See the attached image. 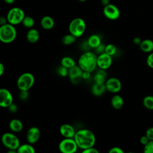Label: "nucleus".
I'll return each instance as SVG.
<instances>
[{"mask_svg": "<svg viewBox=\"0 0 153 153\" xmlns=\"http://www.w3.org/2000/svg\"><path fill=\"white\" fill-rule=\"evenodd\" d=\"M79 1H81V2H84V1H85L86 0H79Z\"/></svg>", "mask_w": 153, "mask_h": 153, "instance_id": "obj_45", "label": "nucleus"}, {"mask_svg": "<svg viewBox=\"0 0 153 153\" xmlns=\"http://www.w3.org/2000/svg\"><path fill=\"white\" fill-rule=\"evenodd\" d=\"M78 146L74 139L65 138L59 144V149L62 153H74L76 151Z\"/></svg>", "mask_w": 153, "mask_h": 153, "instance_id": "obj_8", "label": "nucleus"}, {"mask_svg": "<svg viewBox=\"0 0 153 153\" xmlns=\"http://www.w3.org/2000/svg\"><path fill=\"white\" fill-rule=\"evenodd\" d=\"M83 71L79 66H74L69 69L68 76L71 81L73 84L79 83L82 79Z\"/></svg>", "mask_w": 153, "mask_h": 153, "instance_id": "obj_11", "label": "nucleus"}, {"mask_svg": "<svg viewBox=\"0 0 153 153\" xmlns=\"http://www.w3.org/2000/svg\"><path fill=\"white\" fill-rule=\"evenodd\" d=\"M109 153H123L124 151L120 147L115 146V147H113V148H111L109 151Z\"/></svg>", "mask_w": 153, "mask_h": 153, "instance_id": "obj_35", "label": "nucleus"}, {"mask_svg": "<svg viewBox=\"0 0 153 153\" xmlns=\"http://www.w3.org/2000/svg\"><path fill=\"white\" fill-rule=\"evenodd\" d=\"M76 37L72 34H67L62 38V42L63 44L69 45L74 44L76 41Z\"/></svg>", "mask_w": 153, "mask_h": 153, "instance_id": "obj_27", "label": "nucleus"}, {"mask_svg": "<svg viewBox=\"0 0 153 153\" xmlns=\"http://www.w3.org/2000/svg\"><path fill=\"white\" fill-rule=\"evenodd\" d=\"M142 41V40H141L140 38H139V37H135V38L133 39V42H134V44H136V45H139L141 43Z\"/></svg>", "mask_w": 153, "mask_h": 153, "instance_id": "obj_41", "label": "nucleus"}, {"mask_svg": "<svg viewBox=\"0 0 153 153\" xmlns=\"http://www.w3.org/2000/svg\"><path fill=\"white\" fill-rule=\"evenodd\" d=\"M97 59L96 54L90 51L84 53L79 58L78 66L83 71L91 72L94 71L97 66Z\"/></svg>", "mask_w": 153, "mask_h": 153, "instance_id": "obj_2", "label": "nucleus"}, {"mask_svg": "<svg viewBox=\"0 0 153 153\" xmlns=\"http://www.w3.org/2000/svg\"><path fill=\"white\" fill-rule=\"evenodd\" d=\"M17 31L14 25L6 23L0 27V40L4 43H10L16 38Z\"/></svg>", "mask_w": 153, "mask_h": 153, "instance_id": "obj_3", "label": "nucleus"}, {"mask_svg": "<svg viewBox=\"0 0 153 153\" xmlns=\"http://www.w3.org/2000/svg\"><path fill=\"white\" fill-rule=\"evenodd\" d=\"M5 71V68L4 66L2 63H0V76H2Z\"/></svg>", "mask_w": 153, "mask_h": 153, "instance_id": "obj_42", "label": "nucleus"}, {"mask_svg": "<svg viewBox=\"0 0 153 153\" xmlns=\"http://www.w3.org/2000/svg\"><path fill=\"white\" fill-rule=\"evenodd\" d=\"M19 97L22 100H26L29 97V93L27 90H20Z\"/></svg>", "mask_w": 153, "mask_h": 153, "instance_id": "obj_34", "label": "nucleus"}, {"mask_svg": "<svg viewBox=\"0 0 153 153\" xmlns=\"http://www.w3.org/2000/svg\"><path fill=\"white\" fill-rule=\"evenodd\" d=\"M106 90L105 84H97L94 83L92 86L91 92L92 93L96 96H99L102 95Z\"/></svg>", "mask_w": 153, "mask_h": 153, "instance_id": "obj_21", "label": "nucleus"}, {"mask_svg": "<svg viewBox=\"0 0 153 153\" xmlns=\"http://www.w3.org/2000/svg\"><path fill=\"white\" fill-rule=\"evenodd\" d=\"M27 40L30 43H35L39 38V32L35 29H30L26 34Z\"/></svg>", "mask_w": 153, "mask_h": 153, "instance_id": "obj_18", "label": "nucleus"}, {"mask_svg": "<svg viewBox=\"0 0 153 153\" xmlns=\"http://www.w3.org/2000/svg\"><path fill=\"white\" fill-rule=\"evenodd\" d=\"M146 63L149 68L153 69V52H151L148 56L146 59Z\"/></svg>", "mask_w": 153, "mask_h": 153, "instance_id": "obj_32", "label": "nucleus"}, {"mask_svg": "<svg viewBox=\"0 0 153 153\" xmlns=\"http://www.w3.org/2000/svg\"><path fill=\"white\" fill-rule=\"evenodd\" d=\"M82 152L83 153H99V151L96 148H94L93 147L83 149Z\"/></svg>", "mask_w": 153, "mask_h": 153, "instance_id": "obj_37", "label": "nucleus"}, {"mask_svg": "<svg viewBox=\"0 0 153 153\" xmlns=\"http://www.w3.org/2000/svg\"><path fill=\"white\" fill-rule=\"evenodd\" d=\"M22 23L26 27L30 28L33 26L35 21L32 17L30 16H25L22 21Z\"/></svg>", "mask_w": 153, "mask_h": 153, "instance_id": "obj_28", "label": "nucleus"}, {"mask_svg": "<svg viewBox=\"0 0 153 153\" xmlns=\"http://www.w3.org/2000/svg\"><path fill=\"white\" fill-rule=\"evenodd\" d=\"M0 23L1 24V25H5L6 24V20L5 19H4V17H1V19H0Z\"/></svg>", "mask_w": 153, "mask_h": 153, "instance_id": "obj_43", "label": "nucleus"}, {"mask_svg": "<svg viewBox=\"0 0 153 153\" xmlns=\"http://www.w3.org/2000/svg\"><path fill=\"white\" fill-rule=\"evenodd\" d=\"M112 63L111 56L105 52L99 55L97 59V66L101 69L106 70L110 68Z\"/></svg>", "mask_w": 153, "mask_h": 153, "instance_id": "obj_10", "label": "nucleus"}, {"mask_svg": "<svg viewBox=\"0 0 153 153\" xmlns=\"http://www.w3.org/2000/svg\"><path fill=\"white\" fill-rule=\"evenodd\" d=\"M149 141V139L148 138V137H147L146 135L142 136L140 138V143H141L143 145H145Z\"/></svg>", "mask_w": 153, "mask_h": 153, "instance_id": "obj_38", "label": "nucleus"}, {"mask_svg": "<svg viewBox=\"0 0 153 153\" xmlns=\"http://www.w3.org/2000/svg\"><path fill=\"white\" fill-rule=\"evenodd\" d=\"M116 51H117V48L114 45L110 44L106 45L105 52L108 54L112 56L115 54Z\"/></svg>", "mask_w": 153, "mask_h": 153, "instance_id": "obj_29", "label": "nucleus"}, {"mask_svg": "<svg viewBox=\"0 0 153 153\" xmlns=\"http://www.w3.org/2000/svg\"><path fill=\"white\" fill-rule=\"evenodd\" d=\"M9 127L14 132H19L23 128V124L18 119H13L9 123Z\"/></svg>", "mask_w": 153, "mask_h": 153, "instance_id": "obj_22", "label": "nucleus"}, {"mask_svg": "<svg viewBox=\"0 0 153 153\" xmlns=\"http://www.w3.org/2000/svg\"><path fill=\"white\" fill-rule=\"evenodd\" d=\"M78 148L85 149L93 147L96 142L94 134L90 130L81 129L77 131L74 137Z\"/></svg>", "mask_w": 153, "mask_h": 153, "instance_id": "obj_1", "label": "nucleus"}, {"mask_svg": "<svg viewBox=\"0 0 153 153\" xmlns=\"http://www.w3.org/2000/svg\"><path fill=\"white\" fill-rule=\"evenodd\" d=\"M105 47L103 44H102V43L96 48V51L99 53V54H101L105 52Z\"/></svg>", "mask_w": 153, "mask_h": 153, "instance_id": "obj_36", "label": "nucleus"}, {"mask_svg": "<svg viewBox=\"0 0 153 153\" xmlns=\"http://www.w3.org/2000/svg\"><path fill=\"white\" fill-rule=\"evenodd\" d=\"M106 77H107V74L105 72V71L104 69H100L99 71H98L96 73L93 78V79L95 83L105 84Z\"/></svg>", "mask_w": 153, "mask_h": 153, "instance_id": "obj_17", "label": "nucleus"}, {"mask_svg": "<svg viewBox=\"0 0 153 153\" xmlns=\"http://www.w3.org/2000/svg\"><path fill=\"white\" fill-rule=\"evenodd\" d=\"M60 133L65 138H73L75 134L74 128L69 124H62L60 127Z\"/></svg>", "mask_w": 153, "mask_h": 153, "instance_id": "obj_15", "label": "nucleus"}, {"mask_svg": "<svg viewBox=\"0 0 153 153\" xmlns=\"http://www.w3.org/2000/svg\"><path fill=\"white\" fill-rule=\"evenodd\" d=\"M41 25L42 28L46 30L51 29L54 25V22L53 18L50 16H44L41 20Z\"/></svg>", "mask_w": 153, "mask_h": 153, "instance_id": "obj_19", "label": "nucleus"}, {"mask_svg": "<svg viewBox=\"0 0 153 153\" xmlns=\"http://www.w3.org/2000/svg\"><path fill=\"white\" fill-rule=\"evenodd\" d=\"M35 82L34 76L29 73L22 74L17 81V85L20 90H29Z\"/></svg>", "mask_w": 153, "mask_h": 153, "instance_id": "obj_5", "label": "nucleus"}, {"mask_svg": "<svg viewBox=\"0 0 153 153\" xmlns=\"http://www.w3.org/2000/svg\"><path fill=\"white\" fill-rule=\"evenodd\" d=\"M145 135L148 137L149 140H153V127H151L146 130Z\"/></svg>", "mask_w": 153, "mask_h": 153, "instance_id": "obj_33", "label": "nucleus"}, {"mask_svg": "<svg viewBox=\"0 0 153 153\" xmlns=\"http://www.w3.org/2000/svg\"><path fill=\"white\" fill-rule=\"evenodd\" d=\"M2 144L9 149L17 150L20 145L19 138L13 133H5L2 134L1 137Z\"/></svg>", "mask_w": 153, "mask_h": 153, "instance_id": "obj_6", "label": "nucleus"}, {"mask_svg": "<svg viewBox=\"0 0 153 153\" xmlns=\"http://www.w3.org/2000/svg\"><path fill=\"white\" fill-rule=\"evenodd\" d=\"M87 42L91 48H96L101 44V39L98 35H92L88 38Z\"/></svg>", "mask_w": 153, "mask_h": 153, "instance_id": "obj_23", "label": "nucleus"}, {"mask_svg": "<svg viewBox=\"0 0 153 153\" xmlns=\"http://www.w3.org/2000/svg\"><path fill=\"white\" fill-rule=\"evenodd\" d=\"M40 137V131L36 127H30L26 134V139L27 142L33 144L36 143Z\"/></svg>", "mask_w": 153, "mask_h": 153, "instance_id": "obj_14", "label": "nucleus"}, {"mask_svg": "<svg viewBox=\"0 0 153 153\" xmlns=\"http://www.w3.org/2000/svg\"><path fill=\"white\" fill-rule=\"evenodd\" d=\"M13 103V96L9 90L5 88L0 90V106L8 108Z\"/></svg>", "mask_w": 153, "mask_h": 153, "instance_id": "obj_13", "label": "nucleus"}, {"mask_svg": "<svg viewBox=\"0 0 153 153\" xmlns=\"http://www.w3.org/2000/svg\"><path fill=\"white\" fill-rule=\"evenodd\" d=\"M19 153H35V150L34 148L30 144H23L20 145L17 150Z\"/></svg>", "mask_w": 153, "mask_h": 153, "instance_id": "obj_24", "label": "nucleus"}, {"mask_svg": "<svg viewBox=\"0 0 153 153\" xmlns=\"http://www.w3.org/2000/svg\"><path fill=\"white\" fill-rule=\"evenodd\" d=\"M86 29V24L81 18H75L73 19L69 25V31L76 38L83 35Z\"/></svg>", "mask_w": 153, "mask_h": 153, "instance_id": "obj_4", "label": "nucleus"}, {"mask_svg": "<svg viewBox=\"0 0 153 153\" xmlns=\"http://www.w3.org/2000/svg\"><path fill=\"white\" fill-rule=\"evenodd\" d=\"M82 79H87L90 78V72H87V71H83L82 72Z\"/></svg>", "mask_w": 153, "mask_h": 153, "instance_id": "obj_40", "label": "nucleus"}, {"mask_svg": "<svg viewBox=\"0 0 153 153\" xmlns=\"http://www.w3.org/2000/svg\"><path fill=\"white\" fill-rule=\"evenodd\" d=\"M105 86L106 90L112 93H118L121 89V81L118 78L114 77L107 79L105 82Z\"/></svg>", "mask_w": 153, "mask_h": 153, "instance_id": "obj_12", "label": "nucleus"}, {"mask_svg": "<svg viewBox=\"0 0 153 153\" xmlns=\"http://www.w3.org/2000/svg\"><path fill=\"white\" fill-rule=\"evenodd\" d=\"M16 0H4V1L6 2V3H7V4H13V2H14V1H15Z\"/></svg>", "mask_w": 153, "mask_h": 153, "instance_id": "obj_44", "label": "nucleus"}, {"mask_svg": "<svg viewBox=\"0 0 153 153\" xmlns=\"http://www.w3.org/2000/svg\"><path fill=\"white\" fill-rule=\"evenodd\" d=\"M61 65L69 69L72 68L73 66H75V62L72 58L68 56H66L63 57L61 60Z\"/></svg>", "mask_w": 153, "mask_h": 153, "instance_id": "obj_25", "label": "nucleus"}, {"mask_svg": "<svg viewBox=\"0 0 153 153\" xmlns=\"http://www.w3.org/2000/svg\"><path fill=\"white\" fill-rule=\"evenodd\" d=\"M68 72H69V69L66 67L62 66V65L61 66H59L57 69V74L61 76H63V77L66 76L67 75H68Z\"/></svg>", "mask_w": 153, "mask_h": 153, "instance_id": "obj_30", "label": "nucleus"}, {"mask_svg": "<svg viewBox=\"0 0 153 153\" xmlns=\"http://www.w3.org/2000/svg\"><path fill=\"white\" fill-rule=\"evenodd\" d=\"M143 105L146 109L153 110V96H145L143 99Z\"/></svg>", "mask_w": 153, "mask_h": 153, "instance_id": "obj_26", "label": "nucleus"}, {"mask_svg": "<svg viewBox=\"0 0 153 153\" xmlns=\"http://www.w3.org/2000/svg\"><path fill=\"white\" fill-rule=\"evenodd\" d=\"M9 111L11 112H16L17 111V106H16V104L12 103L8 107Z\"/></svg>", "mask_w": 153, "mask_h": 153, "instance_id": "obj_39", "label": "nucleus"}, {"mask_svg": "<svg viewBox=\"0 0 153 153\" xmlns=\"http://www.w3.org/2000/svg\"><path fill=\"white\" fill-rule=\"evenodd\" d=\"M25 15L23 10L20 8L14 7L11 8L7 16V20L13 25H16L22 23Z\"/></svg>", "mask_w": 153, "mask_h": 153, "instance_id": "obj_7", "label": "nucleus"}, {"mask_svg": "<svg viewBox=\"0 0 153 153\" xmlns=\"http://www.w3.org/2000/svg\"><path fill=\"white\" fill-rule=\"evenodd\" d=\"M111 103L112 106L114 109H120L123 107L124 105V100L121 96L116 94L112 97Z\"/></svg>", "mask_w": 153, "mask_h": 153, "instance_id": "obj_20", "label": "nucleus"}, {"mask_svg": "<svg viewBox=\"0 0 153 153\" xmlns=\"http://www.w3.org/2000/svg\"><path fill=\"white\" fill-rule=\"evenodd\" d=\"M140 49L145 53H151L153 50V41L149 39L142 41L139 45Z\"/></svg>", "mask_w": 153, "mask_h": 153, "instance_id": "obj_16", "label": "nucleus"}, {"mask_svg": "<svg viewBox=\"0 0 153 153\" xmlns=\"http://www.w3.org/2000/svg\"><path fill=\"white\" fill-rule=\"evenodd\" d=\"M143 152L145 153H153V140H149L144 145Z\"/></svg>", "mask_w": 153, "mask_h": 153, "instance_id": "obj_31", "label": "nucleus"}, {"mask_svg": "<svg viewBox=\"0 0 153 153\" xmlns=\"http://www.w3.org/2000/svg\"><path fill=\"white\" fill-rule=\"evenodd\" d=\"M105 16L110 20H117L120 16V12L117 6L113 4H107L103 8Z\"/></svg>", "mask_w": 153, "mask_h": 153, "instance_id": "obj_9", "label": "nucleus"}]
</instances>
